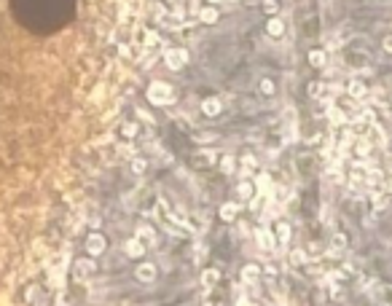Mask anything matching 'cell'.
I'll return each instance as SVG.
<instances>
[{"label":"cell","instance_id":"cell-1","mask_svg":"<svg viewBox=\"0 0 392 306\" xmlns=\"http://www.w3.org/2000/svg\"><path fill=\"white\" fill-rule=\"evenodd\" d=\"M148 100H151L153 105H167V102L175 100V89L164 81H153L151 86H148Z\"/></svg>","mask_w":392,"mask_h":306},{"label":"cell","instance_id":"cell-2","mask_svg":"<svg viewBox=\"0 0 392 306\" xmlns=\"http://www.w3.org/2000/svg\"><path fill=\"white\" fill-rule=\"evenodd\" d=\"M164 62H167L169 70H180V67L188 65V51L185 49H169L167 56H164Z\"/></svg>","mask_w":392,"mask_h":306},{"label":"cell","instance_id":"cell-3","mask_svg":"<svg viewBox=\"0 0 392 306\" xmlns=\"http://www.w3.org/2000/svg\"><path fill=\"white\" fill-rule=\"evenodd\" d=\"M134 277H137L140 282H145V285H151V282H156L158 269H156L153 263H140L137 269H134Z\"/></svg>","mask_w":392,"mask_h":306},{"label":"cell","instance_id":"cell-4","mask_svg":"<svg viewBox=\"0 0 392 306\" xmlns=\"http://www.w3.org/2000/svg\"><path fill=\"white\" fill-rule=\"evenodd\" d=\"M255 242H258V247L261 250H274V234H271L269 229H258L255 231Z\"/></svg>","mask_w":392,"mask_h":306},{"label":"cell","instance_id":"cell-5","mask_svg":"<svg viewBox=\"0 0 392 306\" xmlns=\"http://www.w3.org/2000/svg\"><path fill=\"white\" fill-rule=\"evenodd\" d=\"M266 32H269L271 38H282V35H285V22L277 19V16H274V19H269V22H266Z\"/></svg>","mask_w":392,"mask_h":306},{"label":"cell","instance_id":"cell-6","mask_svg":"<svg viewBox=\"0 0 392 306\" xmlns=\"http://www.w3.org/2000/svg\"><path fill=\"white\" fill-rule=\"evenodd\" d=\"M220 110H223V102H220V100H204L202 102V113H204V116H209V118H215Z\"/></svg>","mask_w":392,"mask_h":306},{"label":"cell","instance_id":"cell-7","mask_svg":"<svg viewBox=\"0 0 392 306\" xmlns=\"http://www.w3.org/2000/svg\"><path fill=\"white\" fill-rule=\"evenodd\" d=\"M143 253H145V245L140 239H129L127 242V255L129 258H143Z\"/></svg>","mask_w":392,"mask_h":306},{"label":"cell","instance_id":"cell-8","mask_svg":"<svg viewBox=\"0 0 392 306\" xmlns=\"http://www.w3.org/2000/svg\"><path fill=\"white\" fill-rule=\"evenodd\" d=\"M261 277V266H255V263H247L245 269H242V280L245 282H255Z\"/></svg>","mask_w":392,"mask_h":306},{"label":"cell","instance_id":"cell-9","mask_svg":"<svg viewBox=\"0 0 392 306\" xmlns=\"http://www.w3.org/2000/svg\"><path fill=\"white\" fill-rule=\"evenodd\" d=\"M346 92H349V97H366V83L363 81H349V86H346Z\"/></svg>","mask_w":392,"mask_h":306},{"label":"cell","instance_id":"cell-10","mask_svg":"<svg viewBox=\"0 0 392 306\" xmlns=\"http://www.w3.org/2000/svg\"><path fill=\"white\" fill-rule=\"evenodd\" d=\"M277 239H280L282 245H287V242H290V226H287L285 220H280V223H277Z\"/></svg>","mask_w":392,"mask_h":306},{"label":"cell","instance_id":"cell-11","mask_svg":"<svg viewBox=\"0 0 392 306\" xmlns=\"http://www.w3.org/2000/svg\"><path fill=\"white\" fill-rule=\"evenodd\" d=\"M236 212H239V207H236V204H223V207H220V218H223L226 223H231V220L236 218Z\"/></svg>","mask_w":392,"mask_h":306},{"label":"cell","instance_id":"cell-12","mask_svg":"<svg viewBox=\"0 0 392 306\" xmlns=\"http://www.w3.org/2000/svg\"><path fill=\"white\" fill-rule=\"evenodd\" d=\"M199 19H202L204 25H215V22H218V11L215 8H199Z\"/></svg>","mask_w":392,"mask_h":306},{"label":"cell","instance_id":"cell-13","mask_svg":"<svg viewBox=\"0 0 392 306\" xmlns=\"http://www.w3.org/2000/svg\"><path fill=\"white\" fill-rule=\"evenodd\" d=\"M236 194H239V199H245V202H250L255 196V188H253V183H239L236 185Z\"/></svg>","mask_w":392,"mask_h":306},{"label":"cell","instance_id":"cell-14","mask_svg":"<svg viewBox=\"0 0 392 306\" xmlns=\"http://www.w3.org/2000/svg\"><path fill=\"white\" fill-rule=\"evenodd\" d=\"M202 280H204V285H207V287H212V285H218L220 271H218V269H207V271L202 274Z\"/></svg>","mask_w":392,"mask_h":306},{"label":"cell","instance_id":"cell-15","mask_svg":"<svg viewBox=\"0 0 392 306\" xmlns=\"http://www.w3.org/2000/svg\"><path fill=\"white\" fill-rule=\"evenodd\" d=\"M309 62H312L314 67H325V51H320V49L309 51Z\"/></svg>","mask_w":392,"mask_h":306},{"label":"cell","instance_id":"cell-16","mask_svg":"<svg viewBox=\"0 0 392 306\" xmlns=\"http://www.w3.org/2000/svg\"><path fill=\"white\" fill-rule=\"evenodd\" d=\"M105 250V242H102V236H92V239H89V253H102Z\"/></svg>","mask_w":392,"mask_h":306},{"label":"cell","instance_id":"cell-17","mask_svg":"<svg viewBox=\"0 0 392 306\" xmlns=\"http://www.w3.org/2000/svg\"><path fill=\"white\" fill-rule=\"evenodd\" d=\"M234 164H236V161H234L231 156H223V158H220V169H223L226 175H231V172H234Z\"/></svg>","mask_w":392,"mask_h":306},{"label":"cell","instance_id":"cell-18","mask_svg":"<svg viewBox=\"0 0 392 306\" xmlns=\"http://www.w3.org/2000/svg\"><path fill=\"white\" fill-rule=\"evenodd\" d=\"M290 263H293V266H304V263H306V253H304V250H293Z\"/></svg>","mask_w":392,"mask_h":306},{"label":"cell","instance_id":"cell-19","mask_svg":"<svg viewBox=\"0 0 392 306\" xmlns=\"http://www.w3.org/2000/svg\"><path fill=\"white\" fill-rule=\"evenodd\" d=\"M355 153H357L360 158H366L368 153H371V143H368V140H360V143H357V151H355Z\"/></svg>","mask_w":392,"mask_h":306},{"label":"cell","instance_id":"cell-20","mask_svg":"<svg viewBox=\"0 0 392 306\" xmlns=\"http://www.w3.org/2000/svg\"><path fill=\"white\" fill-rule=\"evenodd\" d=\"M92 271H94V263H92V260H81V263H78V274H81V277L92 274Z\"/></svg>","mask_w":392,"mask_h":306},{"label":"cell","instance_id":"cell-21","mask_svg":"<svg viewBox=\"0 0 392 306\" xmlns=\"http://www.w3.org/2000/svg\"><path fill=\"white\" fill-rule=\"evenodd\" d=\"M140 236H143V239L148 242V245H156V242H158V239H156V234H153L151 229H145V226L140 229Z\"/></svg>","mask_w":392,"mask_h":306},{"label":"cell","instance_id":"cell-22","mask_svg":"<svg viewBox=\"0 0 392 306\" xmlns=\"http://www.w3.org/2000/svg\"><path fill=\"white\" fill-rule=\"evenodd\" d=\"M344 247H346L344 234H336V236H333V242H331V250H344Z\"/></svg>","mask_w":392,"mask_h":306},{"label":"cell","instance_id":"cell-23","mask_svg":"<svg viewBox=\"0 0 392 306\" xmlns=\"http://www.w3.org/2000/svg\"><path fill=\"white\" fill-rule=\"evenodd\" d=\"M328 116H331V121H333V124H341V121H344L341 107H331V110H328Z\"/></svg>","mask_w":392,"mask_h":306},{"label":"cell","instance_id":"cell-24","mask_svg":"<svg viewBox=\"0 0 392 306\" xmlns=\"http://www.w3.org/2000/svg\"><path fill=\"white\" fill-rule=\"evenodd\" d=\"M258 86H261V94H274V83H271L269 78H263Z\"/></svg>","mask_w":392,"mask_h":306},{"label":"cell","instance_id":"cell-25","mask_svg":"<svg viewBox=\"0 0 392 306\" xmlns=\"http://www.w3.org/2000/svg\"><path fill=\"white\" fill-rule=\"evenodd\" d=\"M145 167H148V164L143 161V158H134V161H132V169H134L137 175H143V172H145Z\"/></svg>","mask_w":392,"mask_h":306},{"label":"cell","instance_id":"cell-26","mask_svg":"<svg viewBox=\"0 0 392 306\" xmlns=\"http://www.w3.org/2000/svg\"><path fill=\"white\" fill-rule=\"evenodd\" d=\"M258 185H261V191H269V188H271V180H269V175H261V178H258Z\"/></svg>","mask_w":392,"mask_h":306},{"label":"cell","instance_id":"cell-27","mask_svg":"<svg viewBox=\"0 0 392 306\" xmlns=\"http://www.w3.org/2000/svg\"><path fill=\"white\" fill-rule=\"evenodd\" d=\"M124 134H127V137H134V134H137V127H134V124H127V127H124Z\"/></svg>","mask_w":392,"mask_h":306},{"label":"cell","instance_id":"cell-28","mask_svg":"<svg viewBox=\"0 0 392 306\" xmlns=\"http://www.w3.org/2000/svg\"><path fill=\"white\" fill-rule=\"evenodd\" d=\"M263 11H269V14H274V11H277V3H274V0H263Z\"/></svg>","mask_w":392,"mask_h":306},{"label":"cell","instance_id":"cell-29","mask_svg":"<svg viewBox=\"0 0 392 306\" xmlns=\"http://www.w3.org/2000/svg\"><path fill=\"white\" fill-rule=\"evenodd\" d=\"M242 167H247V169H255V158H253V156H245V158H242Z\"/></svg>","mask_w":392,"mask_h":306},{"label":"cell","instance_id":"cell-30","mask_svg":"<svg viewBox=\"0 0 392 306\" xmlns=\"http://www.w3.org/2000/svg\"><path fill=\"white\" fill-rule=\"evenodd\" d=\"M309 94L312 97H320V83H309Z\"/></svg>","mask_w":392,"mask_h":306},{"label":"cell","instance_id":"cell-31","mask_svg":"<svg viewBox=\"0 0 392 306\" xmlns=\"http://www.w3.org/2000/svg\"><path fill=\"white\" fill-rule=\"evenodd\" d=\"M382 49L387 51V54H392V35L390 38H384V43H382Z\"/></svg>","mask_w":392,"mask_h":306},{"label":"cell","instance_id":"cell-32","mask_svg":"<svg viewBox=\"0 0 392 306\" xmlns=\"http://www.w3.org/2000/svg\"><path fill=\"white\" fill-rule=\"evenodd\" d=\"M231 3H242V0H231Z\"/></svg>","mask_w":392,"mask_h":306},{"label":"cell","instance_id":"cell-33","mask_svg":"<svg viewBox=\"0 0 392 306\" xmlns=\"http://www.w3.org/2000/svg\"><path fill=\"white\" fill-rule=\"evenodd\" d=\"M209 3H220V0H209Z\"/></svg>","mask_w":392,"mask_h":306}]
</instances>
